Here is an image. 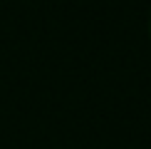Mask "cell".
<instances>
[]
</instances>
